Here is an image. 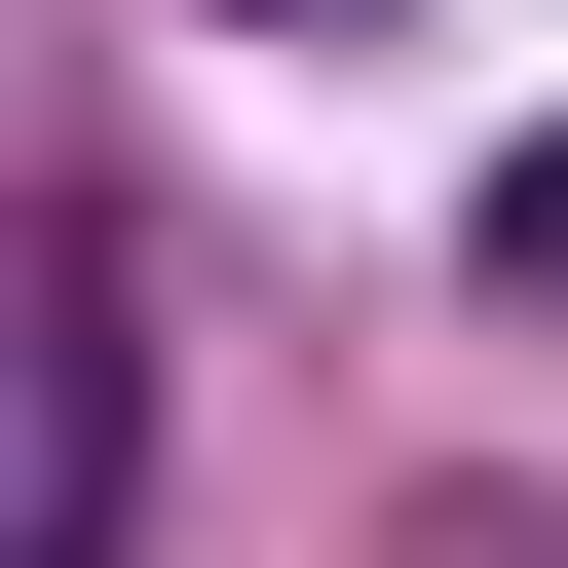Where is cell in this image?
Listing matches in <instances>:
<instances>
[{"instance_id":"6da1fadb","label":"cell","mask_w":568,"mask_h":568,"mask_svg":"<svg viewBox=\"0 0 568 568\" xmlns=\"http://www.w3.org/2000/svg\"><path fill=\"white\" fill-rule=\"evenodd\" d=\"M39 417H77V304H0V530H39Z\"/></svg>"},{"instance_id":"7a4b0ae2","label":"cell","mask_w":568,"mask_h":568,"mask_svg":"<svg viewBox=\"0 0 568 568\" xmlns=\"http://www.w3.org/2000/svg\"><path fill=\"white\" fill-rule=\"evenodd\" d=\"M493 304H568V114H530V152H493Z\"/></svg>"},{"instance_id":"3957f363","label":"cell","mask_w":568,"mask_h":568,"mask_svg":"<svg viewBox=\"0 0 568 568\" xmlns=\"http://www.w3.org/2000/svg\"><path fill=\"white\" fill-rule=\"evenodd\" d=\"M417 568H568V530H530V493H417Z\"/></svg>"},{"instance_id":"277c9868","label":"cell","mask_w":568,"mask_h":568,"mask_svg":"<svg viewBox=\"0 0 568 568\" xmlns=\"http://www.w3.org/2000/svg\"><path fill=\"white\" fill-rule=\"evenodd\" d=\"M227 39H379V0H227Z\"/></svg>"}]
</instances>
